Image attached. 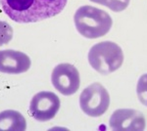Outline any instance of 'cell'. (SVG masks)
<instances>
[{
  "mask_svg": "<svg viewBox=\"0 0 147 131\" xmlns=\"http://www.w3.org/2000/svg\"><path fill=\"white\" fill-rule=\"evenodd\" d=\"M60 109L59 97L53 92L42 91L32 97L30 104V116L38 121L50 120Z\"/></svg>",
  "mask_w": 147,
  "mask_h": 131,
  "instance_id": "cell-6",
  "label": "cell"
},
{
  "mask_svg": "<svg viewBox=\"0 0 147 131\" xmlns=\"http://www.w3.org/2000/svg\"><path fill=\"white\" fill-rule=\"evenodd\" d=\"M30 59L28 55L16 50L0 51V71L11 75H17L28 71Z\"/></svg>",
  "mask_w": 147,
  "mask_h": 131,
  "instance_id": "cell-8",
  "label": "cell"
},
{
  "mask_svg": "<svg viewBox=\"0 0 147 131\" xmlns=\"http://www.w3.org/2000/svg\"><path fill=\"white\" fill-rule=\"evenodd\" d=\"M27 122L21 113L13 110L0 113V131L4 130H26Z\"/></svg>",
  "mask_w": 147,
  "mask_h": 131,
  "instance_id": "cell-9",
  "label": "cell"
},
{
  "mask_svg": "<svg viewBox=\"0 0 147 131\" xmlns=\"http://www.w3.org/2000/svg\"><path fill=\"white\" fill-rule=\"evenodd\" d=\"M88 62L96 71L102 75H108L121 68L124 63V53L115 42L103 41L90 48Z\"/></svg>",
  "mask_w": 147,
  "mask_h": 131,
  "instance_id": "cell-3",
  "label": "cell"
},
{
  "mask_svg": "<svg viewBox=\"0 0 147 131\" xmlns=\"http://www.w3.org/2000/svg\"><path fill=\"white\" fill-rule=\"evenodd\" d=\"M13 37V28L8 23L0 21V47L11 41Z\"/></svg>",
  "mask_w": 147,
  "mask_h": 131,
  "instance_id": "cell-11",
  "label": "cell"
},
{
  "mask_svg": "<svg viewBox=\"0 0 147 131\" xmlns=\"http://www.w3.org/2000/svg\"><path fill=\"white\" fill-rule=\"evenodd\" d=\"M68 0H1L2 10L16 23H36L63 11Z\"/></svg>",
  "mask_w": 147,
  "mask_h": 131,
  "instance_id": "cell-1",
  "label": "cell"
},
{
  "mask_svg": "<svg viewBox=\"0 0 147 131\" xmlns=\"http://www.w3.org/2000/svg\"><path fill=\"white\" fill-rule=\"evenodd\" d=\"M110 96L106 88L100 83H92L87 86L80 96V106L85 115L98 118L109 108Z\"/></svg>",
  "mask_w": 147,
  "mask_h": 131,
  "instance_id": "cell-4",
  "label": "cell"
},
{
  "mask_svg": "<svg viewBox=\"0 0 147 131\" xmlns=\"http://www.w3.org/2000/svg\"><path fill=\"white\" fill-rule=\"evenodd\" d=\"M74 22L78 32L90 39L104 36L113 25L112 18L108 13L87 5L78 9L74 16Z\"/></svg>",
  "mask_w": 147,
  "mask_h": 131,
  "instance_id": "cell-2",
  "label": "cell"
},
{
  "mask_svg": "<svg viewBox=\"0 0 147 131\" xmlns=\"http://www.w3.org/2000/svg\"><path fill=\"white\" fill-rule=\"evenodd\" d=\"M51 81L56 90L65 96L75 94L80 84V73L71 64H60L52 71Z\"/></svg>",
  "mask_w": 147,
  "mask_h": 131,
  "instance_id": "cell-5",
  "label": "cell"
},
{
  "mask_svg": "<svg viewBox=\"0 0 147 131\" xmlns=\"http://www.w3.org/2000/svg\"><path fill=\"white\" fill-rule=\"evenodd\" d=\"M110 127L113 130H143L145 118L136 110H117L110 118Z\"/></svg>",
  "mask_w": 147,
  "mask_h": 131,
  "instance_id": "cell-7",
  "label": "cell"
},
{
  "mask_svg": "<svg viewBox=\"0 0 147 131\" xmlns=\"http://www.w3.org/2000/svg\"><path fill=\"white\" fill-rule=\"evenodd\" d=\"M136 92L139 101L147 107V73L141 75L137 82Z\"/></svg>",
  "mask_w": 147,
  "mask_h": 131,
  "instance_id": "cell-12",
  "label": "cell"
},
{
  "mask_svg": "<svg viewBox=\"0 0 147 131\" xmlns=\"http://www.w3.org/2000/svg\"><path fill=\"white\" fill-rule=\"evenodd\" d=\"M90 1L108 7L114 12H122L127 9L130 0H90Z\"/></svg>",
  "mask_w": 147,
  "mask_h": 131,
  "instance_id": "cell-10",
  "label": "cell"
}]
</instances>
